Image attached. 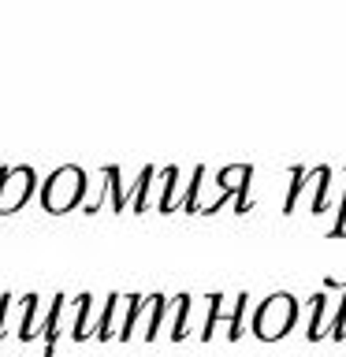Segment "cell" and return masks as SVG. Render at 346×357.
I'll return each mask as SVG.
<instances>
[{
  "label": "cell",
  "instance_id": "5b68a950",
  "mask_svg": "<svg viewBox=\"0 0 346 357\" xmlns=\"http://www.w3.org/2000/svg\"><path fill=\"white\" fill-rule=\"evenodd\" d=\"M343 216H346V194H343Z\"/></svg>",
  "mask_w": 346,
  "mask_h": 357
},
{
  "label": "cell",
  "instance_id": "6da1fadb",
  "mask_svg": "<svg viewBox=\"0 0 346 357\" xmlns=\"http://www.w3.org/2000/svg\"><path fill=\"white\" fill-rule=\"evenodd\" d=\"M86 190H89V178H86L82 167L63 164L41 183V208L49 212V216H63V212H71V208H82Z\"/></svg>",
  "mask_w": 346,
  "mask_h": 357
},
{
  "label": "cell",
  "instance_id": "3957f363",
  "mask_svg": "<svg viewBox=\"0 0 346 357\" xmlns=\"http://www.w3.org/2000/svg\"><path fill=\"white\" fill-rule=\"evenodd\" d=\"M290 317H294V301H290L287 294H276V298H268L264 305H261L253 328H257V335H264V339H276V335L287 331Z\"/></svg>",
  "mask_w": 346,
  "mask_h": 357
},
{
  "label": "cell",
  "instance_id": "277c9868",
  "mask_svg": "<svg viewBox=\"0 0 346 357\" xmlns=\"http://www.w3.org/2000/svg\"><path fill=\"white\" fill-rule=\"evenodd\" d=\"M78 324H75V339H89L97 328H100V312H105V305H97L93 294H82L78 298Z\"/></svg>",
  "mask_w": 346,
  "mask_h": 357
},
{
  "label": "cell",
  "instance_id": "7a4b0ae2",
  "mask_svg": "<svg viewBox=\"0 0 346 357\" xmlns=\"http://www.w3.org/2000/svg\"><path fill=\"white\" fill-rule=\"evenodd\" d=\"M38 190V172L30 164L0 167V216H15Z\"/></svg>",
  "mask_w": 346,
  "mask_h": 357
}]
</instances>
